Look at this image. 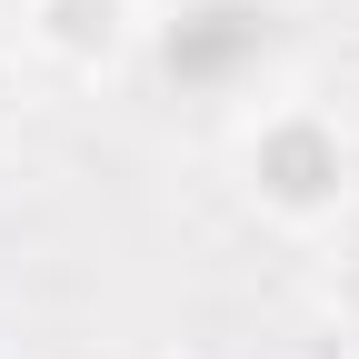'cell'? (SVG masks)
<instances>
[{
    "instance_id": "cell-1",
    "label": "cell",
    "mask_w": 359,
    "mask_h": 359,
    "mask_svg": "<svg viewBox=\"0 0 359 359\" xmlns=\"http://www.w3.org/2000/svg\"><path fill=\"white\" fill-rule=\"evenodd\" d=\"M259 50H269V11H250V0H200V11L170 30L160 60H170L180 90H219L230 70H250Z\"/></svg>"
},
{
    "instance_id": "cell-2",
    "label": "cell",
    "mask_w": 359,
    "mask_h": 359,
    "mask_svg": "<svg viewBox=\"0 0 359 359\" xmlns=\"http://www.w3.org/2000/svg\"><path fill=\"white\" fill-rule=\"evenodd\" d=\"M259 180L280 200H320L330 180H339V150H330V130H269V150H259Z\"/></svg>"
}]
</instances>
